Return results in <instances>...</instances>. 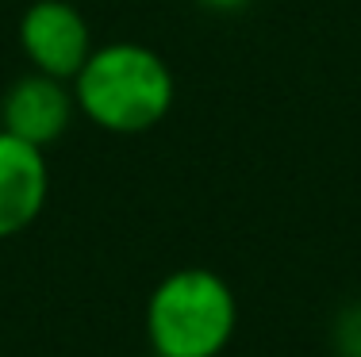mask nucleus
I'll return each mask as SVG.
<instances>
[{
    "label": "nucleus",
    "mask_w": 361,
    "mask_h": 357,
    "mask_svg": "<svg viewBox=\"0 0 361 357\" xmlns=\"http://www.w3.org/2000/svg\"><path fill=\"white\" fill-rule=\"evenodd\" d=\"M73 100L100 131L139 134L173 108V73L142 42H108L92 50L73 77Z\"/></svg>",
    "instance_id": "nucleus-1"
},
{
    "label": "nucleus",
    "mask_w": 361,
    "mask_h": 357,
    "mask_svg": "<svg viewBox=\"0 0 361 357\" xmlns=\"http://www.w3.org/2000/svg\"><path fill=\"white\" fill-rule=\"evenodd\" d=\"M238 303L212 269L161 277L146 303V338L158 357H219L235 338Z\"/></svg>",
    "instance_id": "nucleus-2"
},
{
    "label": "nucleus",
    "mask_w": 361,
    "mask_h": 357,
    "mask_svg": "<svg viewBox=\"0 0 361 357\" xmlns=\"http://www.w3.org/2000/svg\"><path fill=\"white\" fill-rule=\"evenodd\" d=\"M20 46L39 73L58 81H73L89 62L92 31L89 20L66 0H35L20 20Z\"/></svg>",
    "instance_id": "nucleus-3"
},
{
    "label": "nucleus",
    "mask_w": 361,
    "mask_h": 357,
    "mask_svg": "<svg viewBox=\"0 0 361 357\" xmlns=\"http://www.w3.org/2000/svg\"><path fill=\"white\" fill-rule=\"evenodd\" d=\"M50 192L47 154L35 142L0 127V238L27 231Z\"/></svg>",
    "instance_id": "nucleus-4"
},
{
    "label": "nucleus",
    "mask_w": 361,
    "mask_h": 357,
    "mask_svg": "<svg viewBox=\"0 0 361 357\" xmlns=\"http://www.w3.org/2000/svg\"><path fill=\"white\" fill-rule=\"evenodd\" d=\"M73 89H66V81L47 77V73H27L4 92L0 104V127L20 139L35 142V146H50L58 134L70 127L73 119Z\"/></svg>",
    "instance_id": "nucleus-5"
},
{
    "label": "nucleus",
    "mask_w": 361,
    "mask_h": 357,
    "mask_svg": "<svg viewBox=\"0 0 361 357\" xmlns=\"http://www.w3.org/2000/svg\"><path fill=\"white\" fill-rule=\"evenodd\" d=\"M204 8H212V12H238V8H246L250 0H200Z\"/></svg>",
    "instance_id": "nucleus-6"
}]
</instances>
